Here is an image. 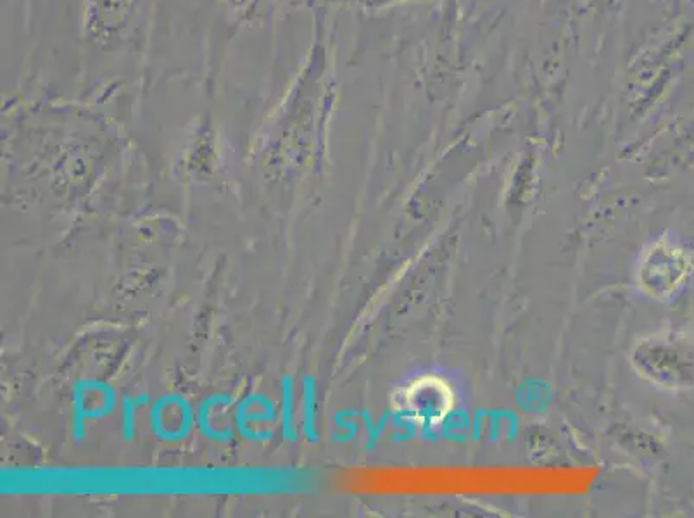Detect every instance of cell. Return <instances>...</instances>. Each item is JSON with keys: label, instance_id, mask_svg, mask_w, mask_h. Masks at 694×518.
<instances>
[{"label": "cell", "instance_id": "6da1fadb", "mask_svg": "<svg viewBox=\"0 0 694 518\" xmlns=\"http://www.w3.org/2000/svg\"><path fill=\"white\" fill-rule=\"evenodd\" d=\"M394 406L410 423L420 428H436L443 425L456 408V393L446 378L425 373L397 391Z\"/></svg>", "mask_w": 694, "mask_h": 518}]
</instances>
